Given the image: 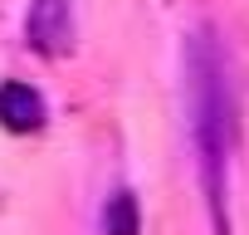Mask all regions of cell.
<instances>
[{
    "instance_id": "cell-1",
    "label": "cell",
    "mask_w": 249,
    "mask_h": 235,
    "mask_svg": "<svg viewBox=\"0 0 249 235\" xmlns=\"http://www.w3.org/2000/svg\"><path fill=\"white\" fill-rule=\"evenodd\" d=\"M186 74H191V133L200 147V167H205V186H210V206H215V225L225 235V152L234 142V98H230V78H225V59L215 49V39L200 30L186 49Z\"/></svg>"
},
{
    "instance_id": "cell-2",
    "label": "cell",
    "mask_w": 249,
    "mask_h": 235,
    "mask_svg": "<svg viewBox=\"0 0 249 235\" xmlns=\"http://www.w3.org/2000/svg\"><path fill=\"white\" fill-rule=\"evenodd\" d=\"M25 35L39 54H69L73 44V0H35Z\"/></svg>"
},
{
    "instance_id": "cell-3",
    "label": "cell",
    "mask_w": 249,
    "mask_h": 235,
    "mask_svg": "<svg viewBox=\"0 0 249 235\" xmlns=\"http://www.w3.org/2000/svg\"><path fill=\"white\" fill-rule=\"evenodd\" d=\"M0 123H5L10 133L44 128V98L30 83H0Z\"/></svg>"
},
{
    "instance_id": "cell-4",
    "label": "cell",
    "mask_w": 249,
    "mask_h": 235,
    "mask_svg": "<svg viewBox=\"0 0 249 235\" xmlns=\"http://www.w3.org/2000/svg\"><path fill=\"white\" fill-rule=\"evenodd\" d=\"M103 230H107V235H137V230H142V220H137V201H132L127 191L107 201V211H103Z\"/></svg>"
}]
</instances>
